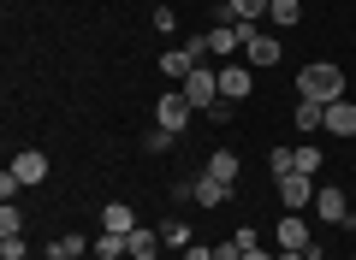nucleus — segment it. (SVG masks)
Listing matches in <instances>:
<instances>
[{
    "label": "nucleus",
    "instance_id": "nucleus-1",
    "mask_svg": "<svg viewBox=\"0 0 356 260\" xmlns=\"http://www.w3.org/2000/svg\"><path fill=\"white\" fill-rule=\"evenodd\" d=\"M297 101H321V107H332V101H344V71L332 60H315L297 71Z\"/></svg>",
    "mask_w": 356,
    "mask_h": 260
},
{
    "label": "nucleus",
    "instance_id": "nucleus-2",
    "mask_svg": "<svg viewBox=\"0 0 356 260\" xmlns=\"http://www.w3.org/2000/svg\"><path fill=\"white\" fill-rule=\"evenodd\" d=\"M315 219H321V225H344V231H356L350 196H344L339 184H321V189H315Z\"/></svg>",
    "mask_w": 356,
    "mask_h": 260
},
{
    "label": "nucleus",
    "instance_id": "nucleus-3",
    "mask_svg": "<svg viewBox=\"0 0 356 260\" xmlns=\"http://www.w3.org/2000/svg\"><path fill=\"white\" fill-rule=\"evenodd\" d=\"M178 89H184V101H191V107L196 112H208V107H214V101H220V71H214V65H196V71L191 77H184V83H178Z\"/></svg>",
    "mask_w": 356,
    "mask_h": 260
},
{
    "label": "nucleus",
    "instance_id": "nucleus-4",
    "mask_svg": "<svg viewBox=\"0 0 356 260\" xmlns=\"http://www.w3.org/2000/svg\"><path fill=\"white\" fill-rule=\"evenodd\" d=\"M191 101H184V89H166L161 101H154V124H161V130H184V124H191Z\"/></svg>",
    "mask_w": 356,
    "mask_h": 260
},
{
    "label": "nucleus",
    "instance_id": "nucleus-5",
    "mask_svg": "<svg viewBox=\"0 0 356 260\" xmlns=\"http://www.w3.org/2000/svg\"><path fill=\"white\" fill-rule=\"evenodd\" d=\"M243 60L267 71V65H280V60H285V48H280V36H261V30L250 24V36H243Z\"/></svg>",
    "mask_w": 356,
    "mask_h": 260
},
{
    "label": "nucleus",
    "instance_id": "nucleus-6",
    "mask_svg": "<svg viewBox=\"0 0 356 260\" xmlns=\"http://www.w3.org/2000/svg\"><path fill=\"white\" fill-rule=\"evenodd\" d=\"M280 201H285V213H303V207H315V177H303V172L280 177Z\"/></svg>",
    "mask_w": 356,
    "mask_h": 260
},
{
    "label": "nucleus",
    "instance_id": "nucleus-7",
    "mask_svg": "<svg viewBox=\"0 0 356 260\" xmlns=\"http://www.w3.org/2000/svg\"><path fill=\"white\" fill-rule=\"evenodd\" d=\"M13 177H18V184H48V154H42V148H24V154H13Z\"/></svg>",
    "mask_w": 356,
    "mask_h": 260
},
{
    "label": "nucleus",
    "instance_id": "nucleus-8",
    "mask_svg": "<svg viewBox=\"0 0 356 260\" xmlns=\"http://www.w3.org/2000/svg\"><path fill=\"white\" fill-rule=\"evenodd\" d=\"M273 243H280V248H309V243H315V236H309V219H303V213H285V219L273 225Z\"/></svg>",
    "mask_w": 356,
    "mask_h": 260
},
{
    "label": "nucleus",
    "instance_id": "nucleus-9",
    "mask_svg": "<svg viewBox=\"0 0 356 260\" xmlns=\"http://www.w3.org/2000/svg\"><path fill=\"white\" fill-rule=\"evenodd\" d=\"M220 95L226 101H250V65H238V60L220 65Z\"/></svg>",
    "mask_w": 356,
    "mask_h": 260
},
{
    "label": "nucleus",
    "instance_id": "nucleus-10",
    "mask_svg": "<svg viewBox=\"0 0 356 260\" xmlns=\"http://www.w3.org/2000/svg\"><path fill=\"white\" fill-rule=\"evenodd\" d=\"M327 130H332V137H344V142L356 137V101H350V95L327 107Z\"/></svg>",
    "mask_w": 356,
    "mask_h": 260
},
{
    "label": "nucleus",
    "instance_id": "nucleus-11",
    "mask_svg": "<svg viewBox=\"0 0 356 260\" xmlns=\"http://www.w3.org/2000/svg\"><path fill=\"white\" fill-rule=\"evenodd\" d=\"M191 201H202V207H226V201H232V184H220V177H196V184H191Z\"/></svg>",
    "mask_w": 356,
    "mask_h": 260
},
{
    "label": "nucleus",
    "instance_id": "nucleus-12",
    "mask_svg": "<svg viewBox=\"0 0 356 260\" xmlns=\"http://www.w3.org/2000/svg\"><path fill=\"white\" fill-rule=\"evenodd\" d=\"M196 65H202V60H196V53H191V48H172V53H161V71H166V77H172V83H184V77H191V71H196Z\"/></svg>",
    "mask_w": 356,
    "mask_h": 260
},
{
    "label": "nucleus",
    "instance_id": "nucleus-13",
    "mask_svg": "<svg viewBox=\"0 0 356 260\" xmlns=\"http://www.w3.org/2000/svg\"><path fill=\"white\" fill-rule=\"evenodd\" d=\"M267 6H273V0H226V6H220V18H238V24H255V18H267Z\"/></svg>",
    "mask_w": 356,
    "mask_h": 260
},
{
    "label": "nucleus",
    "instance_id": "nucleus-14",
    "mask_svg": "<svg viewBox=\"0 0 356 260\" xmlns=\"http://www.w3.org/2000/svg\"><path fill=\"white\" fill-rule=\"evenodd\" d=\"M238 172H243V160L232 148H220V154H208V177H220V184H238Z\"/></svg>",
    "mask_w": 356,
    "mask_h": 260
},
{
    "label": "nucleus",
    "instance_id": "nucleus-15",
    "mask_svg": "<svg viewBox=\"0 0 356 260\" xmlns=\"http://www.w3.org/2000/svg\"><path fill=\"white\" fill-rule=\"evenodd\" d=\"M102 225H107V231H119V236H131V231H137V213H131L125 201H107V207H102Z\"/></svg>",
    "mask_w": 356,
    "mask_h": 260
},
{
    "label": "nucleus",
    "instance_id": "nucleus-16",
    "mask_svg": "<svg viewBox=\"0 0 356 260\" xmlns=\"http://www.w3.org/2000/svg\"><path fill=\"white\" fill-rule=\"evenodd\" d=\"M131 260H161V236H154L149 225H137V231H131Z\"/></svg>",
    "mask_w": 356,
    "mask_h": 260
},
{
    "label": "nucleus",
    "instance_id": "nucleus-17",
    "mask_svg": "<svg viewBox=\"0 0 356 260\" xmlns=\"http://www.w3.org/2000/svg\"><path fill=\"white\" fill-rule=\"evenodd\" d=\"M297 130H327V107L321 101H297Z\"/></svg>",
    "mask_w": 356,
    "mask_h": 260
},
{
    "label": "nucleus",
    "instance_id": "nucleus-18",
    "mask_svg": "<svg viewBox=\"0 0 356 260\" xmlns=\"http://www.w3.org/2000/svg\"><path fill=\"white\" fill-rule=\"evenodd\" d=\"M267 18H273L280 30H291L297 18H303V0H273V6H267Z\"/></svg>",
    "mask_w": 356,
    "mask_h": 260
},
{
    "label": "nucleus",
    "instance_id": "nucleus-19",
    "mask_svg": "<svg viewBox=\"0 0 356 260\" xmlns=\"http://www.w3.org/2000/svg\"><path fill=\"white\" fill-rule=\"evenodd\" d=\"M161 243L184 254V248H191V225H184V219H166V225H161Z\"/></svg>",
    "mask_w": 356,
    "mask_h": 260
},
{
    "label": "nucleus",
    "instance_id": "nucleus-20",
    "mask_svg": "<svg viewBox=\"0 0 356 260\" xmlns=\"http://www.w3.org/2000/svg\"><path fill=\"white\" fill-rule=\"evenodd\" d=\"M267 172H273V177H291L297 172V148H273V154H267Z\"/></svg>",
    "mask_w": 356,
    "mask_h": 260
},
{
    "label": "nucleus",
    "instance_id": "nucleus-21",
    "mask_svg": "<svg viewBox=\"0 0 356 260\" xmlns=\"http://www.w3.org/2000/svg\"><path fill=\"white\" fill-rule=\"evenodd\" d=\"M48 254H77V260H83V254H89V243H83L77 231H60V236H54V248H48Z\"/></svg>",
    "mask_w": 356,
    "mask_h": 260
},
{
    "label": "nucleus",
    "instance_id": "nucleus-22",
    "mask_svg": "<svg viewBox=\"0 0 356 260\" xmlns=\"http://www.w3.org/2000/svg\"><path fill=\"white\" fill-rule=\"evenodd\" d=\"M30 248H24V231H6L0 236V260H24Z\"/></svg>",
    "mask_w": 356,
    "mask_h": 260
},
{
    "label": "nucleus",
    "instance_id": "nucleus-23",
    "mask_svg": "<svg viewBox=\"0 0 356 260\" xmlns=\"http://www.w3.org/2000/svg\"><path fill=\"white\" fill-rule=\"evenodd\" d=\"M297 172H303V177L321 172V148H315V142H303V148H297Z\"/></svg>",
    "mask_w": 356,
    "mask_h": 260
},
{
    "label": "nucleus",
    "instance_id": "nucleus-24",
    "mask_svg": "<svg viewBox=\"0 0 356 260\" xmlns=\"http://www.w3.org/2000/svg\"><path fill=\"white\" fill-rule=\"evenodd\" d=\"M6 231H24V213H18L13 201H6V207H0V236H6Z\"/></svg>",
    "mask_w": 356,
    "mask_h": 260
},
{
    "label": "nucleus",
    "instance_id": "nucleus-25",
    "mask_svg": "<svg viewBox=\"0 0 356 260\" xmlns=\"http://www.w3.org/2000/svg\"><path fill=\"white\" fill-rule=\"evenodd\" d=\"M154 30H161V36H172V30H178V12H172V6H154Z\"/></svg>",
    "mask_w": 356,
    "mask_h": 260
},
{
    "label": "nucleus",
    "instance_id": "nucleus-26",
    "mask_svg": "<svg viewBox=\"0 0 356 260\" xmlns=\"http://www.w3.org/2000/svg\"><path fill=\"white\" fill-rule=\"evenodd\" d=\"M172 137H178V130H161V124H154V130H149V154H166V148H172Z\"/></svg>",
    "mask_w": 356,
    "mask_h": 260
},
{
    "label": "nucleus",
    "instance_id": "nucleus-27",
    "mask_svg": "<svg viewBox=\"0 0 356 260\" xmlns=\"http://www.w3.org/2000/svg\"><path fill=\"white\" fill-rule=\"evenodd\" d=\"M214 260H243V243H238V236H226V243H214Z\"/></svg>",
    "mask_w": 356,
    "mask_h": 260
},
{
    "label": "nucleus",
    "instance_id": "nucleus-28",
    "mask_svg": "<svg viewBox=\"0 0 356 260\" xmlns=\"http://www.w3.org/2000/svg\"><path fill=\"white\" fill-rule=\"evenodd\" d=\"M232 107H238V101H226V95H220L214 107H208V119H214V124H232Z\"/></svg>",
    "mask_w": 356,
    "mask_h": 260
},
{
    "label": "nucleus",
    "instance_id": "nucleus-29",
    "mask_svg": "<svg viewBox=\"0 0 356 260\" xmlns=\"http://www.w3.org/2000/svg\"><path fill=\"white\" fill-rule=\"evenodd\" d=\"M184 260H214V248H202V243H191V248H184Z\"/></svg>",
    "mask_w": 356,
    "mask_h": 260
},
{
    "label": "nucleus",
    "instance_id": "nucleus-30",
    "mask_svg": "<svg viewBox=\"0 0 356 260\" xmlns=\"http://www.w3.org/2000/svg\"><path fill=\"white\" fill-rule=\"evenodd\" d=\"M273 260H309V254H303V248H280V254H273Z\"/></svg>",
    "mask_w": 356,
    "mask_h": 260
},
{
    "label": "nucleus",
    "instance_id": "nucleus-31",
    "mask_svg": "<svg viewBox=\"0 0 356 260\" xmlns=\"http://www.w3.org/2000/svg\"><path fill=\"white\" fill-rule=\"evenodd\" d=\"M243 260H273V254H261V248H243Z\"/></svg>",
    "mask_w": 356,
    "mask_h": 260
},
{
    "label": "nucleus",
    "instance_id": "nucleus-32",
    "mask_svg": "<svg viewBox=\"0 0 356 260\" xmlns=\"http://www.w3.org/2000/svg\"><path fill=\"white\" fill-rule=\"evenodd\" d=\"M48 260H77V254H48Z\"/></svg>",
    "mask_w": 356,
    "mask_h": 260
},
{
    "label": "nucleus",
    "instance_id": "nucleus-33",
    "mask_svg": "<svg viewBox=\"0 0 356 260\" xmlns=\"http://www.w3.org/2000/svg\"><path fill=\"white\" fill-rule=\"evenodd\" d=\"M350 201H356V184H350Z\"/></svg>",
    "mask_w": 356,
    "mask_h": 260
},
{
    "label": "nucleus",
    "instance_id": "nucleus-34",
    "mask_svg": "<svg viewBox=\"0 0 356 260\" xmlns=\"http://www.w3.org/2000/svg\"><path fill=\"white\" fill-rule=\"evenodd\" d=\"M350 260H356V254H350Z\"/></svg>",
    "mask_w": 356,
    "mask_h": 260
}]
</instances>
